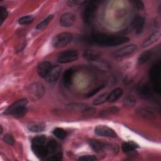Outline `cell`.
<instances>
[{
	"mask_svg": "<svg viewBox=\"0 0 161 161\" xmlns=\"http://www.w3.org/2000/svg\"><path fill=\"white\" fill-rule=\"evenodd\" d=\"M62 70V67L60 65H54L50 69L48 74L45 77V79L48 82H53L57 80L59 78L61 72Z\"/></svg>",
	"mask_w": 161,
	"mask_h": 161,
	"instance_id": "14",
	"label": "cell"
},
{
	"mask_svg": "<svg viewBox=\"0 0 161 161\" xmlns=\"http://www.w3.org/2000/svg\"><path fill=\"white\" fill-rule=\"evenodd\" d=\"M28 128L32 132H41L45 130V125L43 122L32 123L28 125Z\"/></svg>",
	"mask_w": 161,
	"mask_h": 161,
	"instance_id": "21",
	"label": "cell"
},
{
	"mask_svg": "<svg viewBox=\"0 0 161 161\" xmlns=\"http://www.w3.org/2000/svg\"><path fill=\"white\" fill-rule=\"evenodd\" d=\"M83 55L86 59H87V60H89V61L97 60L100 57L99 53H98L96 52H94V51L90 50H86L84 52Z\"/></svg>",
	"mask_w": 161,
	"mask_h": 161,
	"instance_id": "23",
	"label": "cell"
},
{
	"mask_svg": "<svg viewBox=\"0 0 161 161\" xmlns=\"http://www.w3.org/2000/svg\"><path fill=\"white\" fill-rule=\"evenodd\" d=\"M75 21V16L72 13H65L63 14L60 19V25L63 27H70L72 26Z\"/></svg>",
	"mask_w": 161,
	"mask_h": 161,
	"instance_id": "12",
	"label": "cell"
},
{
	"mask_svg": "<svg viewBox=\"0 0 161 161\" xmlns=\"http://www.w3.org/2000/svg\"><path fill=\"white\" fill-rule=\"evenodd\" d=\"M108 93L105 92L100 96H99L97 98H96L94 101H93V104L94 105H99L101 104L104 103L108 101Z\"/></svg>",
	"mask_w": 161,
	"mask_h": 161,
	"instance_id": "26",
	"label": "cell"
},
{
	"mask_svg": "<svg viewBox=\"0 0 161 161\" xmlns=\"http://www.w3.org/2000/svg\"><path fill=\"white\" fill-rule=\"evenodd\" d=\"M47 138L45 135H38L34 137L31 141V143H38V144H45L47 143Z\"/></svg>",
	"mask_w": 161,
	"mask_h": 161,
	"instance_id": "31",
	"label": "cell"
},
{
	"mask_svg": "<svg viewBox=\"0 0 161 161\" xmlns=\"http://www.w3.org/2000/svg\"><path fill=\"white\" fill-rule=\"evenodd\" d=\"M145 25V19L142 16H136L132 23V26L136 35H140L142 33Z\"/></svg>",
	"mask_w": 161,
	"mask_h": 161,
	"instance_id": "15",
	"label": "cell"
},
{
	"mask_svg": "<svg viewBox=\"0 0 161 161\" xmlns=\"http://www.w3.org/2000/svg\"><path fill=\"white\" fill-rule=\"evenodd\" d=\"M53 134L58 139L63 140L67 136L66 131L62 128H56L53 130Z\"/></svg>",
	"mask_w": 161,
	"mask_h": 161,
	"instance_id": "27",
	"label": "cell"
},
{
	"mask_svg": "<svg viewBox=\"0 0 161 161\" xmlns=\"http://www.w3.org/2000/svg\"><path fill=\"white\" fill-rule=\"evenodd\" d=\"M28 101L26 99L23 98L16 101L9 106L4 111V114L11 115L15 118L23 117L26 113Z\"/></svg>",
	"mask_w": 161,
	"mask_h": 161,
	"instance_id": "2",
	"label": "cell"
},
{
	"mask_svg": "<svg viewBox=\"0 0 161 161\" xmlns=\"http://www.w3.org/2000/svg\"><path fill=\"white\" fill-rule=\"evenodd\" d=\"M123 93V91L121 88H116L113 89L109 94H108V101L110 103L114 102L117 101Z\"/></svg>",
	"mask_w": 161,
	"mask_h": 161,
	"instance_id": "20",
	"label": "cell"
},
{
	"mask_svg": "<svg viewBox=\"0 0 161 161\" xmlns=\"http://www.w3.org/2000/svg\"><path fill=\"white\" fill-rule=\"evenodd\" d=\"M79 3H81V1H67V4L69 6L78 5Z\"/></svg>",
	"mask_w": 161,
	"mask_h": 161,
	"instance_id": "38",
	"label": "cell"
},
{
	"mask_svg": "<svg viewBox=\"0 0 161 161\" xmlns=\"http://www.w3.org/2000/svg\"><path fill=\"white\" fill-rule=\"evenodd\" d=\"M79 57V54L74 50H69L61 53L58 58L57 62L60 64H67L75 61Z\"/></svg>",
	"mask_w": 161,
	"mask_h": 161,
	"instance_id": "7",
	"label": "cell"
},
{
	"mask_svg": "<svg viewBox=\"0 0 161 161\" xmlns=\"http://www.w3.org/2000/svg\"><path fill=\"white\" fill-rule=\"evenodd\" d=\"M134 3V5L137 8H139V9H143V7H144V5L143 4V3L142 1H135L133 2Z\"/></svg>",
	"mask_w": 161,
	"mask_h": 161,
	"instance_id": "37",
	"label": "cell"
},
{
	"mask_svg": "<svg viewBox=\"0 0 161 161\" xmlns=\"http://www.w3.org/2000/svg\"><path fill=\"white\" fill-rule=\"evenodd\" d=\"M73 40V36L70 33L62 32L57 35L52 40V45L55 48H64L68 45Z\"/></svg>",
	"mask_w": 161,
	"mask_h": 161,
	"instance_id": "4",
	"label": "cell"
},
{
	"mask_svg": "<svg viewBox=\"0 0 161 161\" xmlns=\"http://www.w3.org/2000/svg\"><path fill=\"white\" fill-rule=\"evenodd\" d=\"M8 16V13L5 8L3 6L0 7V20L1 24H3V21L6 19Z\"/></svg>",
	"mask_w": 161,
	"mask_h": 161,
	"instance_id": "33",
	"label": "cell"
},
{
	"mask_svg": "<svg viewBox=\"0 0 161 161\" xmlns=\"http://www.w3.org/2000/svg\"><path fill=\"white\" fill-rule=\"evenodd\" d=\"M160 36H161V33L160 31H157L153 33L147 39L144 40V42L142 44V47L143 48H146L152 45L153 43L157 42L160 38Z\"/></svg>",
	"mask_w": 161,
	"mask_h": 161,
	"instance_id": "16",
	"label": "cell"
},
{
	"mask_svg": "<svg viewBox=\"0 0 161 161\" xmlns=\"http://www.w3.org/2000/svg\"><path fill=\"white\" fill-rule=\"evenodd\" d=\"M160 75H161V64L160 62H156L150 70L149 76L150 81L152 84L153 89L157 93L160 92L161 83H160Z\"/></svg>",
	"mask_w": 161,
	"mask_h": 161,
	"instance_id": "3",
	"label": "cell"
},
{
	"mask_svg": "<svg viewBox=\"0 0 161 161\" xmlns=\"http://www.w3.org/2000/svg\"><path fill=\"white\" fill-rule=\"evenodd\" d=\"M97 6L96 1H91L86 4L83 12V19L87 24H90L93 21Z\"/></svg>",
	"mask_w": 161,
	"mask_h": 161,
	"instance_id": "6",
	"label": "cell"
},
{
	"mask_svg": "<svg viewBox=\"0 0 161 161\" xmlns=\"http://www.w3.org/2000/svg\"><path fill=\"white\" fill-rule=\"evenodd\" d=\"M74 72L75 70L73 68H69L64 72L63 74V83L65 87H68L71 85Z\"/></svg>",
	"mask_w": 161,
	"mask_h": 161,
	"instance_id": "19",
	"label": "cell"
},
{
	"mask_svg": "<svg viewBox=\"0 0 161 161\" xmlns=\"http://www.w3.org/2000/svg\"><path fill=\"white\" fill-rule=\"evenodd\" d=\"M31 149L34 154L38 158H45L48 155L47 143L45 144H38V143H31Z\"/></svg>",
	"mask_w": 161,
	"mask_h": 161,
	"instance_id": "11",
	"label": "cell"
},
{
	"mask_svg": "<svg viewBox=\"0 0 161 161\" xmlns=\"http://www.w3.org/2000/svg\"><path fill=\"white\" fill-rule=\"evenodd\" d=\"M136 103V99L132 95H128L124 99V104L126 106L133 107Z\"/></svg>",
	"mask_w": 161,
	"mask_h": 161,
	"instance_id": "30",
	"label": "cell"
},
{
	"mask_svg": "<svg viewBox=\"0 0 161 161\" xmlns=\"http://www.w3.org/2000/svg\"><path fill=\"white\" fill-rule=\"evenodd\" d=\"M28 92L31 99L34 101L38 100L43 96L45 92V87L40 82H34L29 86Z\"/></svg>",
	"mask_w": 161,
	"mask_h": 161,
	"instance_id": "5",
	"label": "cell"
},
{
	"mask_svg": "<svg viewBox=\"0 0 161 161\" xmlns=\"http://www.w3.org/2000/svg\"><path fill=\"white\" fill-rule=\"evenodd\" d=\"M34 20V17L31 15H27L20 18L18 20V23L21 25H28L31 23Z\"/></svg>",
	"mask_w": 161,
	"mask_h": 161,
	"instance_id": "28",
	"label": "cell"
},
{
	"mask_svg": "<svg viewBox=\"0 0 161 161\" xmlns=\"http://www.w3.org/2000/svg\"><path fill=\"white\" fill-rule=\"evenodd\" d=\"M118 111V109L117 108L115 107H112L106 110H105V111H103L102 113L103 114L104 116H105L106 114H113V113H115L116 112H117Z\"/></svg>",
	"mask_w": 161,
	"mask_h": 161,
	"instance_id": "36",
	"label": "cell"
},
{
	"mask_svg": "<svg viewBox=\"0 0 161 161\" xmlns=\"http://www.w3.org/2000/svg\"><path fill=\"white\" fill-rule=\"evenodd\" d=\"M97 157L95 155H83L79 158V160H84V161H94L96 160Z\"/></svg>",
	"mask_w": 161,
	"mask_h": 161,
	"instance_id": "35",
	"label": "cell"
},
{
	"mask_svg": "<svg viewBox=\"0 0 161 161\" xmlns=\"http://www.w3.org/2000/svg\"><path fill=\"white\" fill-rule=\"evenodd\" d=\"M94 132L97 135L101 136H107L115 138L116 133L114 130L106 125H98L94 129Z\"/></svg>",
	"mask_w": 161,
	"mask_h": 161,
	"instance_id": "8",
	"label": "cell"
},
{
	"mask_svg": "<svg viewBox=\"0 0 161 161\" xmlns=\"http://www.w3.org/2000/svg\"><path fill=\"white\" fill-rule=\"evenodd\" d=\"M52 66L50 62L44 60L40 62L37 66V72L40 77L45 78L48 74Z\"/></svg>",
	"mask_w": 161,
	"mask_h": 161,
	"instance_id": "13",
	"label": "cell"
},
{
	"mask_svg": "<svg viewBox=\"0 0 161 161\" xmlns=\"http://www.w3.org/2000/svg\"><path fill=\"white\" fill-rule=\"evenodd\" d=\"M138 92L139 94L145 99H152L153 93L150 85L144 82H140L138 86Z\"/></svg>",
	"mask_w": 161,
	"mask_h": 161,
	"instance_id": "9",
	"label": "cell"
},
{
	"mask_svg": "<svg viewBox=\"0 0 161 161\" xmlns=\"http://www.w3.org/2000/svg\"><path fill=\"white\" fill-rule=\"evenodd\" d=\"M136 49V45L135 44H130L121 47L118 49L113 53V55L115 57H123L132 54L135 52Z\"/></svg>",
	"mask_w": 161,
	"mask_h": 161,
	"instance_id": "10",
	"label": "cell"
},
{
	"mask_svg": "<svg viewBox=\"0 0 161 161\" xmlns=\"http://www.w3.org/2000/svg\"><path fill=\"white\" fill-rule=\"evenodd\" d=\"M151 56H152V52L149 50L143 52L142 54H140V55L138 57V64L142 65L145 64L150 58Z\"/></svg>",
	"mask_w": 161,
	"mask_h": 161,
	"instance_id": "25",
	"label": "cell"
},
{
	"mask_svg": "<svg viewBox=\"0 0 161 161\" xmlns=\"http://www.w3.org/2000/svg\"><path fill=\"white\" fill-rule=\"evenodd\" d=\"M89 106L85 104H79V103H75V104H71L68 105V108L70 109L75 110V111H82L83 112L85 109H86Z\"/></svg>",
	"mask_w": 161,
	"mask_h": 161,
	"instance_id": "29",
	"label": "cell"
},
{
	"mask_svg": "<svg viewBox=\"0 0 161 161\" xmlns=\"http://www.w3.org/2000/svg\"><path fill=\"white\" fill-rule=\"evenodd\" d=\"M3 140L5 143H6L7 144L9 145H13L14 143V139L12 135H9V134H6L3 137Z\"/></svg>",
	"mask_w": 161,
	"mask_h": 161,
	"instance_id": "34",
	"label": "cell"
},
{
	"mask_svg": "<svg viewBox=\"0 0 161 161\" xmlns=\"http://www.w3.org/2000/svg\"><path fill=\"white\" fill-rule=\"evenodd\" d=\"M138 147V145L136 143L131 141L125 142L122 145V150L125 153H130L131 152H133Z\"/></svg>",
	"mask_w": 161,
	"mask_h": 161,
	"instance_id": "22",
	"label": "cell"
},
{
	"mask_svg": "<svg viewBox=\"0 0 161 161\" xmlns=\"http://www.w3.org/2000/svg\"><path fill=\"white\" fill-rule=\"evenodd\" d=\"M53 18V14H50V15H48L46 18H45L43 21H42L40 23H39L36 27V30H43L44 28H45L51 22V21L52 20Z\"/></svg>",
	"mask_w": 161,
	"mask_h": 161,
	"instance_id": "24",
	"label": "cell"
},
{
	"mask_svg": "<svg viewBox=\"0 0 161 161\" xmlns=\"http://www.w3.org/2000/svg\"><path fill=\"white\" fill-rule=\"evenodd\" d=\"M47 148L48 150V155L52 156L60 153L58 143L54 140H50L47 142Z\"/></svg>",
	"mask_w": 161,
	"mask_h": 161,
	"instance_id": "17",
	"label": "cell"
},
{
	"mask_svg": "<svg viewBox=\"0 0 161 161\" xmlns=\"http://www.w3.org/2000/svg\"><path fill=\"white\" fill-rule=\"evenodd\" d=\"M129 41V38L126 36L108 35L103 33H96L91 36L89 42L99 45L100 46L114 47L123 44Z\"/></svg>",
	"mask_w": 161,
	"mask_h": 161,
	"instance_id": "1",
	"label": "cell"
},
{
	"mask_svg": "<svg viewBox=\"0 0 161 161\" xmlns=\"http://www.w3.org/2000/svg\"><path fill=\"white\" fill-rule=\"evenodd\" d=\"M89 143L93 150L99 153L103 152L107 148L106 144L97 140H90Z\"/></svg>",
	"mask_w": 161,
	"mask_h": 161,
	"instance_id": "18",
	"label": "cell"
},
{
	"mask_svg": "<svg viewBox=\"0 0 161 161\" xmlns=\"http://www.w3.org/2000/svg\"><path fill=\"white\" fill-rule=\"evenodd\" d=\"M107 83L106 82H104L103 84H102L101 85H100L99 86H98L97 88L92 90L87 95V97H92L93 96H94L95 94H96L97 92H99L101 90H102L104 87H105L106 86Z\"/></svg>",
	"mask_w": 161,
	"mask_h": 161,
	"instance_id": "32",
	"label": "cell"
}]
</instances>
